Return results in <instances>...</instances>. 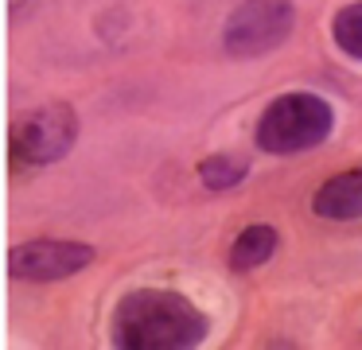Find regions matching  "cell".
<instances>
[{
    "mask_svg": "<svg viewBox=\"0 0 362 350\" xmlns=\"http://www.w3.org/2000/svg\"><path fill=\"white\" fill-rule=\"evenodd\" d=\"M296 28L292 0H245L230 12L222 28V47L234 59H261L276 51Z\"/></svg>",
    "mask_w": 362,
    "mask_h": 350,
    "instance_id": "4",
    "label": "cell"
},
{
    "mask_svg": "<svg viewBox=\"0 0 362 350\" xmlns=\"http://www.w3.org/2000/svg\"><path fill=\"white\" fill-rule=\"evenodd\" d=\"M276 230L273 226H265V222H253V226H245L242 233L234 238V245H230V269L234 272H253V269H261V264L269 261V257L276 253Z\"/></svg>",
    "mask_w": 362,
    "mask_h": 350,
    "instance_id": "7",
    "label": "cell"
},
{
    "mask_svg": "<svg viewBox=\"0 0 362 350\" xmlns=\"http://www.w3.org/2000/svg\"><path fill=\"white\" fill-rule=\"evenodd\" d=\"M335 129V109L320 98V93H281L276 101H269L265 113L257 121V140L261 152L269 156H300L320 148Z\"/></svg>",
    "mask_w": 362,
    "mask_h": 350,
    "instance_id": "2",
    "label": "cell"
},
{
    "mask_svg": "<svg viewBox=\"0 0 362 350\" xmlns=\"http://www.w3.org/2000/svg\"><path fill=\"white\" fill-rule=\"evenodd\" d=\"M94 245L74 238H32L20 241L8 253V272L28 284H55V280H71L82 269L94 264Z\"/></svg>",
    "mask_w": 362,
    "mask_h": 350,
    "instance_id": "5",
    "label": "cell"
},
{
    "mask_svg": "<svg viewBox=\"0 0 362 350\" xmlns=\"http://www.w3.org/2000/svg\"><path fill=\"white\" fill-rule=\"evenodd\" d=\"M110 339L121 350H191L206 339V315L180 292L136 288L113 308Z\"/></svg>",
    "mask_w": 362,
    "mask_h": 350,
    "instance_id": "1",
    "label": "cell"
},
{
    "mask_svg": "<svg viewBox=\"0 0 362 350\" xmlns=\"http://www.w3.org/2000/svg\"><path fill=\"white\" fill-rule=\"evenodd\" d=\"M312 210L320 218H327V222H354V218H362V168L331 175L315 191Z\"/></svg>",
    "mask_w": 362,
    "mask_h": 350,
    "instance_id": "6",
    "label": "cell"
},
{
    "mask_svg": "<svg viewBox=\"0 0 362 350\" xmlns=\"http://www.w3.org/2000/svg\"><path fill=\"white\" fill-rule=\"evenodd\" d=\"M78 140V113L66 101H51V105L28 109L8 136V160L12 168L32 171L59 163Z\"/></svg>",
    "mask_w": 362,
    "mask_h": 350,
    "instance_id": "3",
    "label": "cell"
},
{
    "mask_svg": "<svg viewBox=\"0 0 362 350\" xmlns=\"http://www.w3.org/2000/svg\"><path fill=\"white\" fill-rule=\"evenodd\" d=\"M331 35H335V47L346 54V59L362 62V0L358 4L339 8L335 23H331Z\"/></svg>",
    "mask_w": 362,
    "mask_h": 350,
    "instance_id": "9",
    "label": "cell"
},
{
    "mask_svg": "<svg viewBox=\"0 0 362 350\" xmlns=\"http://www.w3.org/2000/svg\"><path fill=\"white\" fill-rule=\"evenodd\" d=\"M245 175H250L245 156L214 152V156H206V160H199V183H203L206 191H230V187H238Z\"/></svg>",
    "mask_w": 362,
    "mask_h": 350,
    "instance_id": "8",
    "label": "cell"
}]
</instances>
